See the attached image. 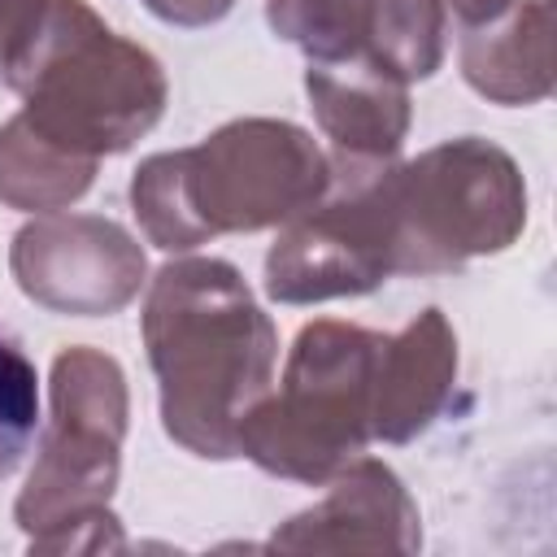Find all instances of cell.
I'll return each instance as SVG.
<instances>
[{
    "mask_svg": "<svg viewBox=\"0 0 557 557\" xmlns=\"http://www.w3.org/2000/svg\"><path fill=\"white\" fill-rule=\"evenodd\" d=\"M104 548H126V535L109 505L70 513L57 527L30 535V553H104Z\"/></svg>",
    "mask_w": 557,
    "mask_h": 557,
    "instance_id": "e0dca14e",
    "label": "cell"
},
{
    "mask_svg": "<svg viewBox=\"0 0 557 557\" xmlns=\"http://www.w3.org/2000/svg\"><path fill=\"white\" fill-rule=\"evenodd\" d=\"M383 335L357 322L318 318L292 339L278 392L248 405L235 453L257 470L322 487L374 440V370Z\"/></svg>",
    "mask_w": 557,
    "mask_h": 557,
    "instance_id": "277c9868",
    "label": "cell"
},
{
    "mask_svg": "<svg viewBox=\"0 0 557 557\" xmlns=\"http://www.w3.org/2000/svg\"><path fill=\"white\" fill-rule=\"evenodd\" d=\"M326 152L283 117H235L178 152H152L131 174V209L161 252L218 235L283 226L326 187Z\"/></svg>",
    "mask_w": 557,
    "mask_h": 557,
    "instance_id": "7a4b0ae2",
    "label": "cell"
},
{
    "mask_svg": "<svg viewBox=\"0 0 557 557\" xmlns=\"http://www.w3.org/2000/svg\"><path fill=\"white\" fill-rule=\"evenodd\" d=\"M265 22L309 61L361 52V0H265Z\"/></svg>",
    "mask_w": 557,
    "mask_h": 557,
    "instance_id": "9a60e30c",
    "label": "cell"
},
{
    "mask_svg": "<svg viewBox=\"0 0 557 557\" xmlns=\"http://www.w3.org/2000/svg\"><path fill=\"white\" fill-rule=\"evenodd\" d=\"M461 78L492 104H535L553 91V44L544 0H513L492 17L457 26Z\"/></svg>",
    "mask_w": 557,
    "mask_h": 557,
    "instance_id": "7c38bea8",
    "label": "cell"
},
{
    "mask_svg": "<svg viewBox=\"0 0 557 557\" xmlns=\"http://www.w3.org/2000/svg\"><path fill=\"white\" fill-rule=\"evenodd\" d=\"M322 196L287 218L265 252V296L278 305H322L366 296L396 274V170L326 152Z\"/></svg>",
    "mask_w": 557,
    "mask_h": 557,
    "instance_id": "8992f818",
    "label": "cell"
},
{
    "mask_svg": "<svg viewBox=\"0 0 557 557\" xmlns=\"http://www.w3.org/2000/svg\"><path fill=\"white\" fill-rule=\"evenodd\" d=\"M39 13H44V0H0V65L30 35V26H35Z\"/></svg>",
    "mask_w": 557,
    "mask_h": 557,
    "instance_id": "d6986e66",
    "label": "cell"
},
{
    "mask_svg": "<svg viewBox=\"0 0 557 557\" xmlns=\"http://www.w3.org/2000/svg\"><path fill=\"white\" fill-rule=\"evenodd\" d=\"M144 9L170 26H213L235 9V0H144Z\"/></svg>",
    "mask_w": 557,
    "mask_h": 557,
    "instance_id": "ac0fdd59",
    "label": "cell"
},
{
    "mask_svg": "<svg viewBox=\"0 0 557 557\" xmlns=\"http://www.w3.org/2000/svg\"><path fill=\"white\" fill-rule=\"evenodd\" d=\"M505 4H513V0H448V9H453V17H457V26L479 22V17H492V13H500Z\"/></svg>",
    "mask_w": 557,
    "mask_h": 557,
    "instance_id": "ffe728a7",
    "label": "cell"
},
{
    "mask_svg": "<svg viewBox=\"0 0 557 557\" xmlns=\"http://www.w3.org/2000/svg\"><path fill=\"white\" fill-rule=\"evenodd\" d=\"M265 548L287 553H418L422 518L392 466L352 457L326 479V496L305 513H292Z\"/></svg>",
    "mask_w": 557,
    "mask_h": 557,
    "instance_id": "9c48e42d",
    "label": "cell"
},
{
    "mask_svg": "<svg viewBox=\"0 0 557 557\" xmlns=\"http://www.w3.org/2000/svg\"><path fill=\"white\" fill-rule=\"evenodd\" d=\"M91 157H78L52 139H44L22 113L0 126V200L22 213H57L70 209L96 183Z\"/></svg>",
    "mask_w": 557,
    "mask_h": 557,
    "instance_id": "4fadbf2b",
    "label": "cell"
},
{
    "mask_svg": "<svg viewBox=\"0 0 557 557\" xmlns=\"http://www.w3.org/2000/svg\"><path fill=\"white\" fill-rule=\"evenodd\" d=\"M448 0H361V52L400 83H422L444 65Z\"/></svg>",
    "mask_w": 557,
    "mask_h": 557,
    "instance_id": "5bb4252c",
    "label": "cell"
},
{
    "mask_svg": "<svg viewBox=\"0 0 557 557\" xmlns=\"http://www.w3.org/2000/svg\"><path fill=\"white\" fill-rule=\"evenodd\" d=\"M522 226V170L492 139L457 135L396 170V274H453L505 252Z\"/></svg>",
    "mask_w": 557,
    "mask_h": 557,
    "instance_id": "5b68a950",
    "label": "cell"
},
{
    "mask_svg": "<svg viewBox=\"0 0 557 557\" xmlns=\"http://www.w3.org/2000/svg\"><path fill=\"white\" fill-rule=\"evenodd\" d=\"M126 413V374L109 352L91 344L57 352L52 418L39 457L26 474V487L13 505V522L26 531V540L57 527L70 513L109 505L122 470Z\"/></svg>",
    "mask_w": 557,
    "mask_h": 557,
    "instance_id": "52a82bcc",
    "label": "cell"
},
{
    "mask_svg": "<svg viewBox=\"0 0 557 557\" xmlns=\"http://www.w3.org/2000/svg\"><path fill=\"white\" fill-rule=\"evenodd\" d=\"M9 270L35 305L70 318H100L139 296L148 265L126 226L57 209L13 235Z\"/></svg>",
    "mask_w": 557,
    "mask_h": 557,
    "instance_id": "ba28073f",
    "label": "cell"
},
{
    "mask_svg": "<svg viewBox=\"0 0 557 557\" xmlns=\"http://www.w3.org/2000/svg\"><path fill=\"white\" fill-rule=\"evenodd\" d=\"M39 431V374L22 344L0 326V483L22 466Z\"/></svg>",
    "mask_w": 557,
    "mask_h": 557,
    "instance_id": "2e32d148",
    "label": "cell"
},
{
    "mask_svg": "<svg viewBox=\"0 0 557 557\" xmlns=\"http://www.w3.org/2000/svg\"><path fill=\"white\" fill-rule=\"evenodd\" d=\"M457 383V331L444 309L413 313L396 335H383L374 370L370 426L383 444L418 440L453 400Z\"/></svg>",
    "mask_w": 557,
    "mask_h": 557,
    "instance_id": "8fae6325",
    "label": "cell"
},
{
    "mask_svg": "<svg viewBox=\"0 0 557 557\" xmlns=\"http://www.w3.org/2000/svg\"><path fill=\"white\" fill-rule=\"evenodd\" d=\"M165 435L205 461H231L239 418L274 383L278 331L222 257L165 261L139 313Z\"/></svg>",
    "mask_w": 557,
    "mask_h": 557,
    "instance_id": "6da1fadb",
    "label": "cell"
},
{
    "mask_svg": "<svg viewBox=\"0 0 557 557\" xmlns=\"http://www.w3.org/2000/svg\"><path fill=\"white\" fill-rule=\"evenodd\" d=\"M305 96L318 131L339 157L387 161L409 135V83H400L366 52L339 61H309Z\"/></svg>",
    "mask_w": 557,
    "mask_h": 557,
    "instance_id": "30bf717a",
    "label": "cell"
},
{
    "mask_svg": "<svg viewBox=\"0 0 557 557\" xmlns=\"http://www.w3.org/2000/svg\"><path fill=\"white\" fill-rule=\"evenodd\" d=\"M22 117L78 157H113L144 139L170 100L161 61L104 26L87 0H44L30 35L0 65Z\"/></svg>",
    "mask_w": 557,
    "mask_h": 557,
    "instance_id": "3957f363",
    "label": "cell"
}]
</instances>
